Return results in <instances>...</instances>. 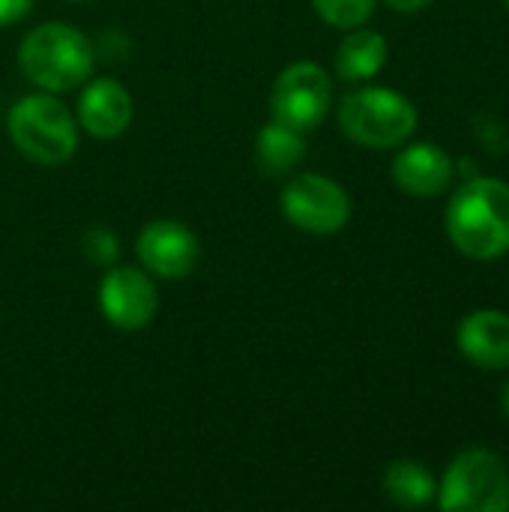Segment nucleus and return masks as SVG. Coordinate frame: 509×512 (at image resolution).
Listing matches in <instances>:
<instances>
[{
  "label": "nucleus",
  "instance_id": "1",
  "mask_svg": "<svg viewBox=\"0 0 509 512\" xmlns=\"http://www.w3.org/2000/svg\"><path fill=\"white\" fill-rule=\"evenodd\" d=\"M447 234L474 261H495L509 252V186L492 177L462 183L447 204Z\"/></svg>",
  "mask_w": 509,
  "mask_h": 512
},
{
  "label": "nucleus",
  "instance_id": "2",
  "mask_svg": "<svg viewBox=\"0 0 509 512\" xmlns=\"http://www.w3.org/2000/svg\"><path fill=\"white\" fill-rule=\"evenodd\" d=\"M96 51L90 39L60 21L39 24L18 45L21 72L45 93H66L84 84L93 72Z\"/></svg>",
  "mask_w": 509,
  "mask_h": 512
},
{
  "label": "nucleus",
  "instance_id": "3",
  "mask_svg": "<svg viewBox=\"0 0 509 512\" xmlns=\"http://www.w3.org/2000/svg\"><path fill=\"white\" fill-rule=\"evenodd\" d=\"M12 144L39 165H60L78 147L75 117L51 93L21 96L6 117Z\"/></svg>",
  "mask_w": 509,
  "mask_h": 512
},
{
  "label": "nucleus",
  "instance_id": "4",
  "mask_svg": "<svg viewBox=\"0 0 509 512\" xmlns=\"http://www.w3.org/2000/svg\"><path fill=\"white\" fill-rule=\"evenodd\" d=\"M342 132L372 150L399 147L417 129V108L408 96L387 87H363L339 105Z\"/></svg>",
  "mask_w": 509,
  "mask_h": 512
},
{
  "label": "nucleus",
  "instance_id": "5",
  "mask_svg": "<svg viewBox=\"0 0 509 512\" xmlns=\"http://www.w3.org/2000/svg\"><path fill=\"white\" fill-rule=\"evenodd\" d=\"M435 495L441 510L507 512L509 474L495 453L468 450L447 468Z\"/></svg>",
  "mask_w": 509,
  "mask_h": 512
},
{
  "label": "nucleus",
  "instance_id": "6",
  "mask_svg": "<svg viewBox=\"0 0 509 512\" xmlns=\"http://www.w3.org/2000/svg\"><path fill=\"white\" fill-rule=\"evenodd\" d=\"M330 102H333V81L318 63H291L288 69H282L270 96L273 120L297 132L315 129L327 117Z\"/></svg>",
  "mask_w": 509,
  "mask_h": 512
},
{
  "label": "nucleus",
  "instance_id": "7",
  "mask_svg": "<svg viewBox=\"0 0 509 512\" xmlns=\"http://www.w3.org/2000/svg\"><path fill=\"white\" fill-rule=\"evenodd\" d=\"M285 219L306 234H336L351 219L348 192L324 174H300L282 189Z\"/></svg>",
  "mask_w": 509,
  "mask_h": 512
},
{
  "label": "nucleus",
  "instance_id": "8",
  "mask_svg": "<svg viewBox=\"0 0 509 512\" xmlns=\"http://www.w3.org/2000/svg\"><path fill=\"white\" fill-rule=\"evenodd\" d=\"M159 306L156 285L138 267H114L99 282V309L117 330H141Z\"/></svg>",
  "mask_w": 509,
  "mask_h": 512
},
{
  "label": "nucleus",
  "instance_id": "9",
  "mask_svg": "<svg viewBox=\"0 0 509 512\" xmlns=\"http://www.w3.org/2000/svg\"><path fill=\"white\" fill-rule=\"evenodd\" d=\"M138 258L141 264L162 276V279H183L195 270L198 264V255H201V246H198V237L180 225V222H171V219H156L150 222L141 234H138Z\"/></svg>",
  "mask_w": 509,
  "mask_h": 512
},
{
  "label": "nucleus",
  "instance_id": "10",
  "mask_svg": "<svg viewBox=\"0 0 509 512\" xmlns=\"http://www.w3.org/2000/svg\"><path fill=\"white\" fill-rule=\"evenodd\" d=\"M393 180L414 198H435L453 183V159L438 144H411L393 159Z\"/></svg>",
  "mask_w": 509,
  "mask_h": 512
},
{
  "label": "nucleus",
  "instance_id": "11",
  "mask_svg": "<svg viewBox=\"0 0 509 512\" xmlns=\"http://www.w3.org/2000/svg\"><path fill=\"white\" fill-rule=\"evenodd\" d=\"M78 120L93 138H117L132 120V96L114 78L90 81L78 99Z\"/></svg>",
  "mask_w": 509,
  "mask_h": 512
},
{
  "label": "nucleus",
  "instance_id": "12",
  "mask_svg": "<svg viewBox=\"0 0 509 512\" xmlns=\"http://www.w3.org/2000/svg\"><path fill=\"white\" fill-rule=\"evenodd\" d=\"M459 351L480 369H509V315L498 309H480L459 327Z\"/></svg>",
  "mask_w": 509,
  "mask_h": 512
},
{
  "label": "nucleus",
  "instance_id": "13",
  "mask_svg": "<svg viewBox=\"0 0 509 512\" xmlns=\"http://www.w3.org/2000/svg\"><path fill=\"white\" fill-rule=\"evenodd\" d=\"M306 156V138L303 132L273 120L267 123L258 138H255V159L264 177H285L288 171H294L300 165V159Z\"/></svg>",
  "mask_w": 509,
  "mask_h": 512
},
{
  "label": "nucleus",
  "instance_id": "14",
  "mask_svg": "<svg viewBox=\"0 0 509 512\" xmlns=\"http://www.w3.org/2000/svg\"><path fill=\"white\" fill-rule=\"evenodd\" d=\"M387 63V39L375 30H354L336 51V72L345 81L375 78Z\"/></svg>",
  "mask_w": 509,
  "mask_h": 512
},
{
  "label": "nucleus",
  "instance_id": "15",
  "mask_svg": "<svg viewBox=\"0 0 509 512\" xmlns=\"http://www.w3.org/2000/svg\"><path fill=\"white\" fill-rule=\"evenodd\" d=\"M384 492L393 504H399L405 510H417V507H426L435 501L438 486L420 462L399 459L384 474Z\"/></svg>",
  "mask_w": 509,
  "mask_h": 512
},
{
  "label": "nucleus",
  "instance_id": "16",
  "mask_svg": "<svg viewBox=\"0 0 509 512\" xmlns=\"http://www.w3.org/2000/svg\"><path fill=\"white\" fill-rule=\"evenodd\" d=\"M375 3L378 0H312L315 12L327 24L342 27V30H354L363 21H369L372 12H375Z\"/></svg>",
  "mask_w": 509,
  "mask_h": 512
},
{
  "label": "nucleus",
  "instance_id": "17",
  "mask_svg": "<svg viewBox=\"0 0 509 512\" xmlns=\"http://www.w3.org/2000/svg\"><path fill=\"white\" fill-rule=\"evenodd\" d=\"M81 252H84V258H87L90 264H96V267H111V264L117 261V255H120V246H117V237H114L108 228L93 225V228H87L84 237H81Z\"/></svg>",
  "mask_w": 509,
  "mask_h": 512
},
{
  "label": "nucleus",
  "instance_id": "18",
  "mask_svg": "<svg viewBox=\"0 0 509 512\" xmlns=\"http://www.w3.org/2000/svg\"><path fill=\"white\" fill-rule=\"evenodd\" d=\"M30 9V0H0V27L15 24Z\"/></svg>",
  "mask_w": 509,
  "mask_h": 512
},
{
  "label": "nucleus",
  "instance_id": "19",
  "mask_svg": "<svg viewBox=\"0 0 509 512\" xmlns=\"http://www.w3.org/2000/svg\"><path fill=\"white\" fill-rule=\"evenodd\" d=\"M432 0H387V6L390 9H396V12H405V15H411V12H420V9H426Z\"/></svg>",
  "mask_w": 509,
  "mask_h": 512
},
{
  "label": "nucleus",
  "instance_id": "20",
  "mask_svg": "<svg viewBox=\"0 0 509 512\" xmlns=\"http://www.w3.org/2000/svg\"><path fill=\"white\" fill-rule=\"evenodd\" d=\"M501 402H504V411H507V417H509V381H507V387H504V396H501Z\"/></svg>",
  "mask_w": 509,
  "mask_h": 512
},
{
  "label": "nucleus",
  "instance_id": "21",
  "mask_svg": "<svg viewBox=\"0 0 509 512\" xmlns=\"http://www.w3.org/2000/svg\"><path fill=\"white\" fill-rule=\"evenodd\" d=\"M504 3H507V9H509V0H504Z\"/></svg>",
  "mask_w": 509,
  "mask_h": 512
}]
</instances>
